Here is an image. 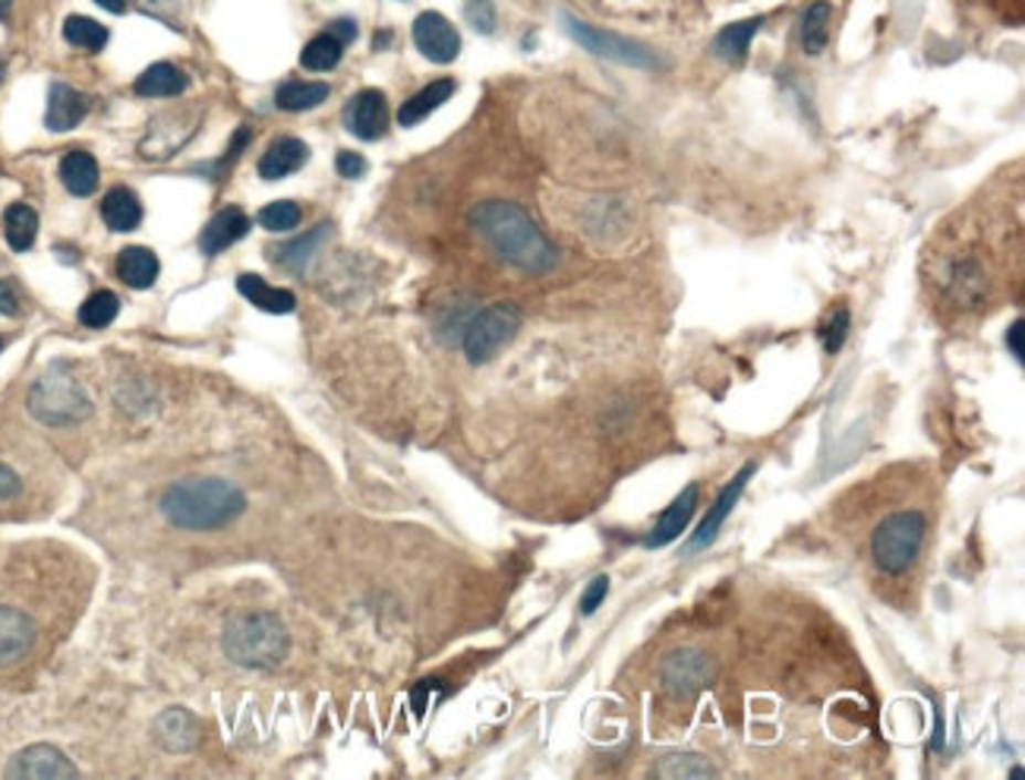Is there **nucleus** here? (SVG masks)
I'll return each instance as SVG.
<instances>
[{
	"label": "nucleus",
	"instance_id": "27",
	"mask_svg": "<svg viewBox=\"0 0 1025 780\" xmlns=\"http://www.w3.org/2000/svg\"><path fill=\"white\" fill-rule=\"evenodd\" d=\"M328 98L326 83H306V80H290L275 92V105L282 112H309L316 105H323Z\"/></svg>",
	"mask_w": 1025,
	"mask_h": 780
},
{
	"label": "nucleus",
	"instance_id": "44",
	"mask_svg": "<svg viewBox=\"0 0 1025 780\" xmlns=\"http://www.w3.org/2000/svg\"><path fill=\"white\" fill-rule=\"evenodd\" d=\"M13 0H0V20H7V10H10Z\"/></svg>",
	"mask_w": 1025,
	"mask_h": 780
},
{
	"label": "nucleus",
	"instance_id": "2",
	"mask_svg": "<svg viewBox=\"0 0 1025 780\" xmlns=\"http://www.w3.org/2000/svg\"><path fill=\"white\" fill-rule=\"evenodd\" d=\"M161 509L177 528L212 531V528L234 521L246 509V499L228 481L199 477V481H177L175 487H168L165 499H161Z\"/></svg>",
	"mask_w": 1025,
	"mask_h": 780
},
{
	"label": "nucleus",
	"instance_id": "20",
	"mask_svg": "<svg viewBox=\"0 0 1025 780\" xmlns=\"http://www.w3.org/2000/svg\"><path fill=\"white\" fill-rule=\"evenodd\" d=\"M237 291L253 307H260L265 313H294V307H297V297L290 291L272 288L265 278L253 275V272H243L241 278H237Z\"/></svg>",
	"mask_w": 1025,
	"mask_h": 780
},
{
	"label": "nucleus",
	"instance_id": "18",
	"mask_svg": "<svg viewBox=\"0 0 1025 780\" xmlns=\"http://www.w3.org/2000/svg\"><path fill=\"white\" fill-rule=\"evenodd\" d=\"M309 158V146L304 139H294V136H284L278 143L268 146V152L260 158V175L265 180H282L294 171H300Z\"/></svg>",
	"mask_w": 1025,
	"mask_h": 780
},
{
	"label": "nucleus",
	"instance_id": "12",
	"mask_svg": "<svg viewBox=\"0 0 1025 780\" xmlns=\"http://www.w3.org/2000/svg\"><path fill=\"white\" fill-rule=\"evenodd\" d=\"M710 676H714V667L698 651H678L663 664V683L681 698H691L695 692L704 689Z\"/></svg>",
	"mask_w": 1025,
	"mask_h": 780
},
{
	"label": "nucleus",
	"instance_id": "24",
	"mask_svg": "<svg viewBox=\"0 0 1025 780\" xmlns=\"http://www.w3.org/2000/svg\"><path fill=\"white\" fill-rule=\"evenodd\" d=\"M35 234H39V215L32 205L25 202H13L7 212H3V238L7 244L13 246L17 253H25L29 246L35 244Z\"/></svg>",
	"mask_w": 1025,
	"mask_h": 780
},
{
	"label": "nucleus",
	"instance_id": "43",
	"mask_svg": "<svg viewBox=\"0 0 1025 780\" xmlns=\"http://www.w3.org/2000/svg\"><path fill=\"white\" fill-rule=\"evenodd\" d=\"M98 7H105L108 13H124L127 10V0H95Z\"/></svg>",
	"mask_w": 1025,
	"mask_h": 780
},
{
	"label": "nucleus",
	"instance_id": "26",
	"mask_svg": "<svg viewBox=\"0 0 1025 780\" xmlns=\"http://www.w3.org/2000/svg\"><path fill=\"white\" fill-rule=\"evenodd\" d=\"M764 25L761 17H754V20H744V23L736 25H726L720 35H717V42H714V51H717V57L722 61H729V64H742L744 54H748V45H751V39L758 35V29Z\"/></svg>",
	"mask_w": 1025,
	"mask_h": 780
},
{
	"label": "nucleus",
	"instance_id": "6",
	"mask_svg": "<svg viewBox=\"0 0 1025 780\" xmlns=\"http://www.w3.org/2000/svg\"><path fill=\"white\" fill-rule=\"evenodd\" d=\"M521 329V310L515 304H493L480 310L464 329V355L471 363H486L503 351Z\"/></svg>",
	"mask_w": 1025,
	"mask_h": 780
},
{
	"label": "nucleus",
	"instance_id": "25",
	"mask_svg": "<svg viewBox=\"0 0 1025 780\" xmlns=\"http://www.w3.org/2000/svg\"><path fill=\"white\" fill-rule=\"evenodd\" d=\"M183 89H187V76L175 64H152L136 80V92L146 98H175Z\"/></svg>",
	"mask_w": 1025,
	"mask_h": 780
},
{
	"label": "nucleus",
	"instance_id": "34",
	"mask_svg": "<svg viewBox=\"0 0 1025 780\" xmlns=\"http://www.w3.org/2000/svg\"><path fill=\"white\" fill-rule=\"evenodd\" d=\"M260 224L265 231H294L300 224V205L290 200L268 202L260 212Z\"/></svg>",
	"mask_w": 1025,
	"mask_h": 780
},
{
	"label": "nucleus",
	"instance_id": "4",
	"mask_svg": "<svg viewBox=\"0 0 1025 780\" xmlns=\"http://www.w3.org/2000/svg\"><path fill=\"white\" fill-rule=\"evenodd\" d=\"M928 535V518L918 509L887 515L871 537V557L880 572L902 576L921 554V544Z\"/></svg>",
	"mask_w": 1025,
	"mask_h": 780
},
{
	"label": "nucleus",
	"instance_id": "33",
	"mask_svg": "<svg viewBox=\"0 0 1025 780\" xmlns=\"http://www.w3.org/2000/svg\"><path fill=\"white\" fill-rule=\"evenodd\" d=\"M717 771L700 756H666L659 761V778H714Z\"/></svg>",
	"mask_w": 1025,
	"mask_h": 780
},
{
	"label": "nucleus",
	"instance_id": "13",
	"mask_svg": "<svg viewBox=\"0 0 1025 780\" xmlns=\"http://www.w3.org/2000/svg\"><path fill=\"white\" fill-rule=\"evenodd\" d=\"M754 471H758V465H744V468L732 477V484H726V487H722V493L714 499V506L707 509L704 521H700V528L695 531V537H691V544H688L691 550H700V547H707V544H714V540H717L722 521H726V515L732 513V506L739 503V496H742V491L748 487V481H751V474H754Z\"/></svg>",
	"mask_w": 1025,
	"mask_h": 780
},
{
	"label": "nucleus",
	"instance_id": "5",
	"mask_svg": "<svg viewBox=\"0 0 1025 780\" xmlns=\"http://www.w3.org/2000/svg\"><path fill=\"white\" fill-rule=\"evenodd\" d=\"M29 411L47 426H70L86 421L92 414V404L76 379L66 377L61 370H51L32 386Z\"/></svg>",
	"mask_w": 1025,
	"mask_h": 780
},
{
	"label": "nucleus",
	"instance_id": "37",
	"mask_svg": "<svg viewBox=\"0 0 1025 780\" xmlns=\"http://www.w3.org/2000/svg\"><path fill=\"white\" fill-rule=\"evenodd\" d=\"M606 594H610V579H606V576H596V579L588 584V591L581 594V613H584V616L596 613V607L606 601Z\"/></svg>",
	"mask_w": 1025,
	"mask_h": 780
},
{
	"label": "nucleus",
	"instance_id": "28",
	"mask_svg": "<svg viewBox=\"0 0 1025 780\" xmlns=\"http://www.w3.org/2000/svg\"><path fill=\"white\" fill-rule=\"evenodd\" d=\"M829 39V3L817 0L814 7H807L805 20H802V45L807 54H821L827 48Z\"/></svg>",
	"mask_w": 1025,
	"mask_h": 780
},
{
	"label": "nucleus",
	"instance_id": "22",
	"mask_svg": "<svg viewBox=\"0 0 1025 780\" xmlns=\"http://www.w3.org/2000/svg\"><path fill=\"white\" fill-rule=\"evenodd\" d=\"M102 219L110 231H133L142 222V202L127 187H114L102 202Z\"/></svg>",
	"mask_w": 1025,
	"mask_h": 780
},
{
	"label": "nucleus",
	"instance_id": "9",
	"mask_svg": "<svg viewBox=\"0 0 1025 780\" xmlns=\"http://www.w3.org/2000/svg\"><path fill=\"white\" fill-rule=\"evenodd\" d=\"M76 774L80 771L73 768V761L61 749L44 746V742L22 749L20 756H13L10 768H7V778L20 780H64L76 778Z\"/></svg>",
	"mask_w": 1025,
	"mask_h": 780
},
{
	"label": "nucleus",
	"instance_id": "31",
	"mask_svg": "<svg viewBox=\"0 0 1025 780\" xmlns=\"http://www.w3.org/2000/svg\"><path fill=\"white\" fill-rule=\"evenodd\" d=\"M64 39L73 48H83V51H102L108 45V29L88 17H70L64 23Z\"/></svg>",
	"mask_w": 1025,
	"mask_h": 780
},
{
	"label": "nucleus",
	"instance_id": "19",
	"mask_svg": "<svg viewBox=\"0 0 1025 780\" xmlns=\"http://www.w3.org/2000/svg\"><path fill=\"white\" fill-rule=\"evenodd\" d=\"M452 92H455V83H452V80H436V83H430L426 89H420L401 105L398 124H401V127H416L420 120H426L436 108H442V105L452 98Z\"/></svg>",
	"mask_w": 1025,
	"mask_h": 780
},
{
	"label": "nucleus",
	"instance_id": "21",
	"mask_svg": "<svg viewBox=\"0 0 1025 780\" xmlns=\"http://www.w3.org/2000/svg\"><path fill=\"white\" fill-rule=\"evenodd\" d=\"M117 275L130 288H152L158 278V256L146 246H127L117 256Z\"/></svg>",
	"mask_w": 1025,
	"mask_h": 780
},
{
	"label": "nucleus",
	"instance_id": "35",
	"mask_svg": "<svg viewBox=\"0 0 1025 780\" xmlns=\"http://www.w3.org/2000/svg\"><path fill=\"white\" fill-rule=\"evenodd\" d=\"M846 335H849V310H846V307H836V310L824 319V326H821L824 351H827V355H836V351L843 348Z\"/></svg>",
	"mask_w": 1025,
	"mask_h": 780
},
{
	"label": "nucleus",
	"instance_id": "38",
	"mask_svg": "<svg viewBox=\"0 0 1025 780\" xmlns=\"http://www.w3.org/2000/svg\"><path fill=\"white\" fill-rule=\"evenodd\" d=\"M335 168H338V175H341V178L357 180L367 175V168H370V165H367V158L360 156V152H348V149H345V152H338V158H335Z\"/></svg>",
	"mask_w": 1025,
	"mask_h": 780
},
{
	"label": "nucleus",
	"instance_id": "16",
	"mask_svg": "<svg viewBox=\"0 0 1025 780\" xmlns=\"http://www.w3.org/2000/svg\"><path fill=\"white\" fill-rule=\"evenodd\" d=\"M246 234H250V219L243 215L241 209H221L219 215L202 228L199 246H202L205 256H219L221 250L234 246Z\"/></svg>",
	"mask_w": 1025,
	"mask_h": 780
},
{
	"label": "nucleus",
	"instance_id": "45",
	"mask_svg": "<svg viewBox=\"0 0 1025 780\" xmlns=\"http://www.w3.org/2000/svg\"><path fill=\"white\" fill-rule=\"evenodd\" d=\"M3 76H7V67H3V64H0V83H3Z\"/></svg>",
	"mask_w": 1025,
	"mask_h": 780
},
{
	"label": "nucleus",
	"instance_id": "39",
	"mask_svg": "<svg viewBox=\"0 0 1025 780\" xmlns=\"http://www.w3.org/2000/svg\"><path fill=\"white\" fill-rule=\"evenodd\" d=\"M0 313L3 316H17L20 313V294L13 288V282H0Z\"/></svg>",
	"mask_w": 1025,
	"mask_h": 780
},
{
	"label": "nucleus",
	"instance_id": "17",
	"mask_svg": "<svg viewBox=\"0 0 1025 780\" xmlns=\"http://www.w3.org/2000/svg\"><path fill=\"white\" fill-rule=\"evenodd\" d=\"M152 734L161 749H168V752H187V749L197 746L199 727L190 712H183V708H168L165 714H158Z\"/></svg>",
	"mask_w": 1025,
	"mask_h": 780
},
{
	"label": "nucleus",
	"instance_id": "15",
	"mask_svg": "<svg viewBox=\"0 0 1025 780\" xmlns=\"http://www.w3.org/2000/svg\"><path fill=\"white\" fill-rule=\"evenodd\" d=\"M32 642H35V623L17 607H0V667L25 657Z\"/></svg>",
	"mask_w": 1025,
	"mask_h": 780
},
{
	"label": "nucleus",
	"instance_id": "10",
	"mask_svg": "<svg viewBox=\"0 0 1025 780\" xmlns=\"http://www.w3.org/2000/svg\"><path fill=\"white\" fill-rule=\"evenodd\" d=\"M345 124L357 139H379L389 127V102L379 89H363L357 92L345 108Z\"/></svg>",
	"mask_w": 1025,
	"mask_h": 780
},
{
	"label": "nucleus",
	"instance_id": "36",
	"mask_svg": "<svg viewBox=\"0 0 1025 780\" xmlns=\"http://www.w3.org/2000/svg\"><path fill=\"white\" fill-rule=\"evenodd\" d=\"M464 17L483 35H489L496 29V7H493V0H467Z\"/></svg>",
	"mask_w": 1025,
	"mask_h": 780
},
{
	"label": "nucleus",
	"instance_id": "32",
	"mask_svg": "<svg viewBox=\"0 0 1025 780\" xmlns=\"http://www.w3.org/2000/svg\"><path fill=\"white\" fill-rule=\"evenodd\" d=\"M328 234H331V224H319L316 231H309L304 238H297L294 244L282 246V263L287 268H304L309 260H313V253L319 250V244L326 241Z\"/></svg>",
	"mask_w": 1025,
	"mask_h": 780
},
{
	"label": "nucleus",
	"instance_id": "41",
	"mask_svg": "<svg viewBox=\"0 0 1025 780\" xmlns=\"http://www.w3.org/2000/svg\"><path fill=\"white\" fill-rule=\"evenodd\" d=\"M328 35H335L341 45H348V42L357 39V25L350 23V20H335V23L328 25Z\"/></svg>",
	"mask_w": 1025,
	"mask_h": 780
},
{
	"label": "nucleus",
	"instance_id": "8",
	"mask_svg": "<svg viewBox=\"0 0 1025 780\" xmlns=\"http://www.w3.org/2000/svg\"><path fill=\"white\" fill-rule=\"evenodd\" d=\"M414 45L433 64H452L461 54V35L442 13L430 10V13H420L414 20Z\"/></svg>",
	"mask_w": 1025,
	"mask_h": 780
},
{
	"label": "nucleus",
	"instance_id": "40",
	"mask_svg": "<svg viewBox=\"0 0 1025 780\" xmlns=\"http://www.w3.org/2000/svg\"><path fill=\"white\" fill-rule=\"evenodd\" d=\"M17 491H20V477H17V471H10L7 465H0V499L17 496Z\"/></svg>",
	"mask_w": 1025,
	"mask_h": 780
},
{
	"label": "nucleus",
	"instance_id": "7",
	"mask_svg": "<svg viewBox=\"0 0 1025 780\" xmlns=\"http://www.w3.org/2000/svg\"><path fill=\"white\" fill-rule=\"evenodd\" d=\"M566 20V32L578 42L581 48H588L590 54L596 57H610L615 64H625V67H641L651 70L656 67V57L644 45H637L625 35H615V32H603V29H593V25L581 23L574 17H562Z\"/></svg>",
	"mask_w": 1025,
	"mask_h": 780
},
{
	"label": "nucleus",
	"instance_id": "29",
	"mask_svg": "<svg viewBox=\"0 0 1025 780\" xmlns=\"http://www.w3.org/2000/svg\"><path fill=\"white\" fill-rule=\"evenodd\" d=\"M341 54H345V45L335 39V35H316L309 45L304 48V54H300V64L306 70H313V73H326V70L338 67V61H341Z\"/></svg>",
	"mask_w": 1025,
	"mask_h": 780
},
{
	"label": "nucleus",
	"instance_id": "14",
	"mask_svg": "<svg viewBox=\"0 0 1025 780\" xmlns=\"http://www.w3.org/2000/svg\"><path fill=\"white\" fill-rule=\"evenodd\" d=\"M88 114V98L83 92H76L66 83H54L51 95H47V112H44V124L47 130L54 134H64L83 124V117Z\"/></svg>",
	"mask_w": 1025,
	"mask_h": 780
},
{
	"label": "nucleus",
	"instance_id": "23",
	"mask_svg": "<svg viewBox=\"0 0 1025 780\" xmlns=\"http://www.w3.org/2000/svg\"><path fill=\"white\" fill-rule=\"evenodd\" d=\"M61 180L73 197H92L98 187V161L83 149H76L61 161Z\"/></svg>",
	"mask_w": 1025,
	"mask_h": 780
},
{
	"label": "nucleus",
	"instance_id": "1",
	"mask_svg": "<svg viewBox=\"0 0 1025 780\" xmlns=\"http://www.w3.org/2000/svg\"><path fill=\"white\" fill-rule=\"evenodd\" d=\"M471 224L477 228V234L486 241V246L508 266H518L524 272H549L559 260L549 238L515 202H480L471 212Z\"/></svg>",
	"mask_w": 1025,
	"mask_h": 780
},
{
	"label": "nucleus",
	"instance_id": "11",
	"mask_svg": "<svg viewBox=\"0 0 1025 780\" xmlns=\"http://www.w3.org/2000/svg\"><path fill=\"white\" fill-rule=\"evenodd\" d=\"M698 503H700L698 484H688V487H685V491L678 493L676 499H673V506H666V513L659 515V521L654 525V531L644 537V547H647V550H659V547H666V544L678 540L681 531H688L691 518H695V513H698Z\"/></svg>",
	"mask_w": 1025,
	"mask_h": 780
},
{
	"label": "nucleus",
	"instance_id": "3",
	"mask_svg": "<svg viewBox=\"0 0 1025 780\" xmlns=\"http://www.w3.org/2000/svg\"><path fill=\"white\" fill-rule=\"evenodd\" d=\"M224 651L234 664L243 667H278L287 654V632L272 613H250L228 625Z\"/></svg>",
	"mask_w": 1025,
	"mask_h": 780
},
{
	"label": "nucleus",
	"instance_id": "30",
	"mask_svg": "<svg viewBox=\"0 0 1025 780\" xmlns=\"http://www.w3.org/2000/svg\"><path fill=\"white\" fill-rule=\"evenodd\" d=\"M117 313H120L117 294H110V291H95V294H88L86 304L80 307V323L88 326V329H105V326H110V323L117 319Z\"/></svg>",
	"mask_w": 1025,
	"mask_h": 780
},
{
	"label": "nucleus",
	"instance_id": "42",
	"mask_svg": "<svg viewBox=\"0 0 1025 780\" xmlns=\"http://www.w3.org/2000/svg\"><path fill=\"white\" fill-rule=\"evenodd\" d=\"M1006 345H1010L1013 357L1023 363V319H1016V323L1010 326V333H1006Z\"/></svg>",
	"mask_w": 1025,
	"mask_h": 780
}]
</instances>
